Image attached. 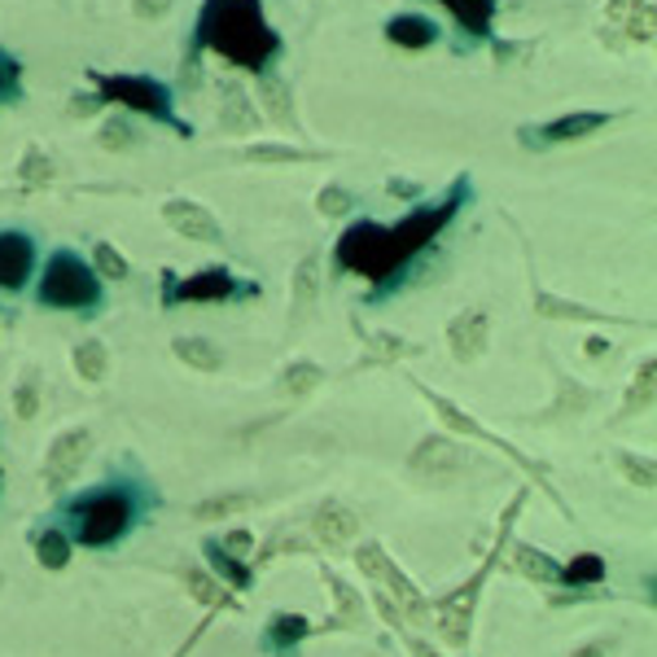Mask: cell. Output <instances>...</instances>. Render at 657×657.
Listing matches in <instances>:
<instances>
[{
  "label": "cell",
  "instance_id": "44",
  "mask_svg": "<svg viewBox=\"0 0 657 657\" xmlns=\"http://www.w3.org/2000/svg\"><path fill=\"white\" fill-rule=\"evenodd\" d=\"M250 543H254V539H250L246 530H232V535H228V539H224L219 548H224L228 557H246V552H250Z\"/></svg>",
  "mask_w": 657,
  "mask_h": 657
},
{
  "label": "cell",
  "instance_id": "6",
  "mask_svg": "<svg viewBox=\"0 0 657 657\" xmlns=\"http://www.w3.org/2000/svg\"><path fill=\"white\" fill-rule=\"evenodd\" d=\"M465 465H469V452L456 447V443L443 439V434L426 439V443L408 456V469H413L417 478H430V482H452V478L465 474Z\"/></svg>",
  "mask_w": 657,
  "mask_h": 657
},
{
  "label": "cell",
  "instance_id": "22",
  "mask_svg": "<svg viewBox=\"0 0 657 657\" xmlns=\"http://www.w3.org/2000/svg\"><path fill=\"white\" fill-rule=\"evenodd\" d=\"M320 386H324V369H320V365L294 360V365L285 369V391H289V399H307V395L320 391Z\"/></svg>",
  "mask_w": 657,
  "mask_h": 657
},
{
  "label": "cell",
  "instance_id": "30",
  "mask_svg": "<svg viewBox=\"0 0 657 657\" xmlns=\"http://www.w3.org/2000/svg\"><path fill=\"white\" fill-rule=\"evenodd\" d=\"M241 158H246V163H311V158H320V154H311V150H289V145H250V150H241Z\"/></svg>",
  "mask_w": 657,
  "mask_h": 657
},
{
  "label": "cell",
  "instance_id": "14",
  "mask_svg": "<svg viewBox=\"0 0 657 657\" xmlns=\"http://www.w3.org/2000/svg\"><path fill=\"white\" fill-rule=\"evenodd\" d=\"M232 289H237V280H232L224 267H206V272L180 280V285H176V298H180V302H219V298H228Z\"/></svg>",
  "mask_w": 657,
  "mask_h": 657
},
{
  "label": "cell",
  "instance_id": "41",
  "mask_svg": "<svg viewBox=\"0 0 657 657\" xmlns=\"http://www.w3.org/2000/svg\"><path fill=\"white\" fill-rule=\"evenodd\" d=\"M250 128V106L241 101V93H228V110H224V132H246Z\"/></svg>",
  "mask_w": 657,
  "mask_h": 657
},
{
  "label": "cell",
  "instance_id": "9",
  "mask_svg": "<svg viewBox=\"0 0 657 657\" xmlns=\"http://www.w3.org/2000/svg\"><path fill=\"white\" fill-rule=\"evenodd\" d=\"M32 267H36V241L27 232L5 228L0 232V289H10V294L23 289Z\"/></svg>",
  "mask_w": 657,
  "mask_h": 657
},
{
  "label": "cell",
  "instance_id": "20",
  "mask_svg": "<svg viewBox=\"0 0 657 657\" xmlns=\"http://www.w3.org/2000/svg\"><path fill=\"white\" fill-rule=\"evenodd\" d=\"M443 5L452 10V19L474 32V36H487L491 32V14H495V0H443Z\"/></svg>",
  "mask_w": 657,
  "mask_h": 657
},
{
  "label": "cell",
  "instance_id": "32",
  "mask_svg": "<svg viewBox=\"0 0 657 657\" xmlns=\"http://www.w3.org/2000/svg\"><path fill=\"white\" fill-rule=\"evenodd\" d=\"M351 206H356V198H351L343 184H324L320 198H315V211H320L324 219H343V215H351Z\"/></svg>",
  "mask_w": 657,
  "mask_h": 657
},
{
  "label": "cell",
  "instance_id": "3",
  "mask_svg": "<svg viewBox=\"0 0 657 657\" xmlns=\"http://www.w3.org/2000/svg\"><path fill=\"white\" fill-rule=\"evenodd\" d=\"M40 302L58 311H88L101 302V280L75 250H53L40 276Z\"/></svg>",
  "mask_w": 657,
  "mask_h": 657
},
{
  "label": "cell",
  "instance_id": "15",
  "mask_svg": "<svg viewBox=\"0 0 657 657\" xmlns=\"http://www.w3.org/2000/svg\"><path fill=\"white\" fill-rule=\"evenodd\" d=\"M386 40L399 45V49H408V53H417V49H430L439 40V27L430 19H421V14H395L386 23Z\"/></svg>",
  "mask_w": 657,
  "mask_h": 657
},
{
  "label": "cell",
  "instance_id": "16",
  "mask_svg": "<svg viewBox=\"0 0 657 657\" xmlns=\"http://www.w3.org/2000/svg\"><path fill=\"white\" fill-rule=\"evenodd\" d=\"M535 311H539V315H548V320H587V324L609 320L605 311L583 307V302H570V298H557V294H548V289H535Z\"/></svg>",
  "mask_w": 657,
  "mask_h": 657
},
{
  "label": "cell",
  "instance_id": "40",
  "mask_svg": "<svg viewBox=\"0 0 657 657\" xmlns=\"http://www.w3.org/2000/svg\"><path fill=\"white\" fill-rule=\"evenodd\" d=\"M19 62L10 53H0V101H19Z\"/></svg>",
  "mask_w": 657,
  "mask_h": 657
},
{
  "label": "cell",
  "instance_id": "26",
  "mask_svg": "<svg viewBox=\"0 0 657 657\" xmlns=\"http://www.w3.org/2000/svg\"><path fill=\"white\" fill-rule=\"evenodd\" d=\"M320 294V259L307 254L298 267H294V298H298V311H307Z\"/></svg>",
  "mask_w": 657,
  "mask_h": 657
},
{
  "label": "cell",
  "instance_id": "4",
  "mask_svg": "<svg viewBox=\"0 0 657 657\" xmlns=\"http://www.w3.org/2000/svg\"><path fill=\"white\" fill-rule=\"evenodd\" d=\"M75 526H80V543L88 548H106L119 543L132 526V495L128 491H97L84 500V509H75Z\"/></svg>",
  "mask_w": 657,
  "mask_h": 657
},
{
  "label": "cell",
  "instance_id": "18",
  "mask_svg": "<svg viewBox=\"0 0 657 657\" xmlns=\"http://www.w3.org/2000/svg\"><path fill=\"white\" fill-rule=\"evenodd\" d=\"M171 351H176V360H184L198 373H219L224 369V351L215 343H206V338H176Z\"/></svg>",
  "mask_w": 657,
  "mask_h": 657
},
{
  "label": "cell",
  "instance_id": "12",
  "mask_svg": "<svg viewBox=\"0 0 657 657\" xmlns=\"http://www.w3.org/2000/svg\"><path fill=\"white\" fill-rule=\"evenodd\" d=\"M315 535L329 543V548H347L356 535H360V517L347 509V504H338V500H324L320 509H315Z\"/></svg>",
  "mask_w": 657,
  "mask_h": 657
},
{
  "label": "cell",
  "instance_id": "24",
  "mask_svg": "<svg viewBox=\"0 0 657 657\" xmlns=\"http://www.w3.org/2000/svg\"><path fill=\"white\" fill-rule=\"evenodd\" d=\"M513 565H517L526 578H535V583H561V565H557L552 557L535 552V548H517V552H513Z\"/></svg>",
  "mask_w": 657,
  "mask_h": 657
},
{
  "label": "cell",
  "instance_id": "2",
  "mask_svg": "<svg viewBox=\"0 0 657 657\" xmlns=\"http://www.w3.org/2000/svg\"><path fill=\"white\" fill-rule=\"evenodd\" d=\"M198 45L219 49L228 62L246 71H263L280 53V36L263 19V0H206Z\"/></svg>",
  "mask_w": 657,
  "mask_h": 657
},
{
  "label": "cell",
  "instance_id": "33",
  "mask_svg": "<svg viewBox=\"0 0 657 657\" xmlns=\"http://www.w3.org/2000/svg\"><path fill=\"white\" fill-rule=\"evenodd\" d=\"M49 176H53V163L45 158V150H40V145H32V150H27V158H23V167H19V180H23L27 189H40Z\"/></svg>",
  "mask_w": 657,
  "mask_h": 657
},
{
  "label": "cell",
  "instance_id": "5",
  "mask_svg": "<svg viewBox=\"0 0 657 657\" xmlns=\"http://www.w3.org/2000/svg\"><path fill=\"white\" fill-rule=\"evenodd\" d=\"M93 80H97L101 97L123 101V106H132L136 115H150V119H158V123H167V128H176V132L189 136V128H180L176 115H171V93H167V84H158V80H150V75H93Z\"/></svg>",
  "mask_w": 657,
  "mask_h": 657
},
{
  "label": "cell",
  "instance_id": "25",
  "mask_svg": "<svg viewBox=\"0 0 657 657\" xmlns=\"http://www.w3.org/2000/svg\"><path fill=\"white\" fill-rule=\"evenodd\" d=\"M378 578H382V583H386V587L395 592V600H399V605H408L413 613H426V609H430V605L421 600V592H417V587L408 583V574H404V570H399V565H395L391 557H386V565H382V574H378Z\"/></svg>",
  "mask_w": 657,
  "mask_h": 657
},
{
  "label": "cell",
  "instance_id": "47",
  "mask_svg": "<svg viewBox=\"0 0 657 657\" xmlns=\"http://www.w3.org/2000/svg\"><path fill=\"white\" fill-rule=\"evenodd\" d=\"M408 644H413V657H434V653H426V644H421V640H408Z\"/></svg>",
  "mask_w": 657,
  "mask_h": 657
},
{
  "label": "cell",
  "instance_id": "10",
  "mask_svg": "<svg viewBox=\"0 0 657 657\" xmlns=\"http://www.w3.org/2000/svg\"><path fill=\"white\" fill-rule=\"evenodd\" d=\"M609 123V115L600 110H578V115H561L552 123H543L539 132H522V145H565V141H578V136H592Z\"/></svg>",
  "mask_w": 657,
  "mask_h": 657
},
{
  "label": "cell",
  "instance_id": "37",
  "mask_svg": "<svg viewBox=\"0 0 657 657\" xmlns=\"http://www.w3.org/2000/svg\"><path fill=\"white\" fill-rule=\"evenodd\" d=\"M653 378H657V369H653V360H644V365H640V378H635V386H631V404H626V413H635V408H648V404H653Z\"/></svg>",
  "mask_w": 657,
  "mask_h": 657
},
{
  "label": "cell",
  "instance_id": "35",
  "mask_svg": "<svg viewBox=\"0 0 657 657\" xmlns=\"http://www.w3.org/2000/svg\"><path fill=\"white\" fill-rule=\"evenodd\" d=\"M206 557H211V565L215 570H224V578L232 583V587H250V574H246V561H237V557H228L219 543H206Z\"/></svg>",
  "mask_w": 657,
  "mask_h": 657
},
{
  "label": "cell",
  "instance_id": "23",
  "mask_svg": "<svg viewBox=\"0 0 657 657\" xmlns=\"http://www.w3.org/2000/svg\"><path fill=\"white\" fill-rule=\"evenodd\" d=\"M36 561H40L45 570H67V565H71V539H67L62 530L36 535Z\"/></svg>",
  "mask_w": 657,
  "mask_h": 657
},
{
  "label": "cell",
  "instance_id": "7",
  "mask_svg": "<svg viewBox=\"0 0 657 657\" xmlns=\"http://www.w3.org/2000/svg\"><path fill=\"white\" fill-rule=\"evenodd\" d=\"M88 452H93V434L80 426V430H62L53 443H49V456H45V482L49 487H67L75 474H80V465L88 461Z\"/></svg>",
  "mask_w": 657,
  "mask_h": 657
},
{
  "label": "cell",
  "instance_id": "28",
  "mask_svg": "<svg viewBox=\"0 0 657 657\" xmlns=\"http://www.w3.org/2000/svg\"><path fill=\"white\" fill-rule=\"evenodd\" d=\"M600 578H605V561H600L596 552H583V557H574L570 565H561V583H570V587L600 583Z\"/></svg>",
  "mask_w": 657,
  "mask_h": 657
},
{
  "label": "cell",
  "instance_id": "45",
  "mask_svg": "<svg viewBox=\"0 0 657 657\" xmlns=\"http://www.w3.org/2000/svg\"><path fill=\"white\" fill-rule=\"evenodd\" d=\"M570 657H613V644H609V640H596V644H583V648L570 653Z\"/></svg>",
  "mask_w": 657,
  "mask_h": 657
},
{
  "label": "cell",
  "instance_id": "8",
  "mask_svg": "<svg viewBox=\"0 0 657 657\" xmlns=\"http://www.w3.org/2000/svg\"><path fill=\"white\" fill-rule=\"evenodd\" d=\"M487 343H491V320H487V311H461V315L447 320V347H452V356H456L461 365L482 360Z\"/></svg>",
  "mask_w": 657,
  "mask_h": 657
},
{
  "label": "cell",
  "instance_id": "1",
  "mask_svg": "<svg viewBox=\"0 0 657 657\" xmlns=\"http://www.w3.org/2000/svg\"><path fill=\"white\" fill-rule=\"evenodd\" d=\"M465 189L469 184H456L452 189V198L447 202H439V206H421V211H413L408 219H399L395 228L391 224H373V219H365V224H356V228H347L343 232V241H338V259H343V267H351V272H360V276H369V280H378V285H386L413 254H421L439 232H443V224L456 215V206H461V198H465Z\"/></svg>",
  "mask_w": 657,
  "mask_h": 657
},
{
  "label": "cell",
  "instance_id": "46",
  "mask_svg": "<svg viewBox=\"0 0 657 657\" xmlns=\"http://www.w3.org/2000/svg\"><path fill=\"white\" fill-rule=\"evenodd\" d=\"M605 351H609V343H605V338H592V343H587V356H605Z\"/></svg>",
  "mask_w": 657,
  "mask_h": 657
},
{
  "label": "cell",
  "instance_id": "34",
  "mask_svg": "<svg viewBox=\"0 0 657 657\" xmlns=\"http://www.w3.org/2000/svg\"><path fill=\"white\" fill-rule=\"evenodd\" d=\"M93 259H97V272L110 276V280H123V276L132 272L128 259H123V250H115L110 241H97V246H93Z\"/></svg>",
  "mask_w": 657,
  "mask_h": 657
},
{
  "label": "cell",
  "instance_id": "21",
  "mask_svg": "<svg viewBox=\"0 0 657 657\" xmlns=\"http://www.w3.org/2000/svg\"><path fill=\"white\" fill-rule=\"evenodd\" d=\"M75 373H80L84 382H106V373H110V351H106V343H97V338L80 343V347H75Z\"/></svg>",
  "mask_w": 657,
  "mask_h": 657
},
{
  "label": "cell",
  "instance_id": "36",
  "mask_svg": "<svg viewBox=\"0 0 657 657\" xmlns=\"http://www.w3.org/2000/svg\"><path fill=\"white\" fill-rule=\"evenodd\" d=\"M14 413H19L23 421H32V417L40 413V382H36V373L23 378V386H19V395H14Z\"/></svg>",
  "mask_w": 657,
  "mask_h": 657
},
{
  "label": "cell",
  "instance_id": "11",
  "mask_svg": "<svg viewBox=\"0 0 657 657\" xmlns=\"http://www.w3.org/2000/svg\"><path fill=\"white\" fill-rule=\"evenodd\" d=\"M163 219H167L180 237H189V241H206V246H215V241H219V219H215L206 206L189 202V198H171V202H163Z\"/></svg>",
  "mask_w": 657,
  "mask_h": 657
},
{
  "label": "cell",
  "instance_id": "43",
  "mask_svg": "<svg viewBox=\"0 0 657 657\" xmlns=\"http://www.w3.org/2000/svg\"><path fill=\"white\" fill-rule=\"evenodd\" d=\"M128 141H132V132H128L123 123H106V128H101V145H106V150H123Z\"/></svg>",
  "mask_w": 657,
  "mask_h": 657
},
{
  "label": "cell",
  "instance_id": "17",
  "mask_svg": "<svg viewBox=\"0 0 657 657\" xmlns=\"http://www.w3.org/2000/svg\"><path fill=\"white\" fill-rule=\"evenodd\" d=\"M474 592H461V596H452L443 609H439V631H443V640L447 644H465L469 640V618H474Z\"/></svg>",
  "mask_w": 657,
  "mask_h": 657
},
{
  "label": "cell",
  "instance_id": "42",
  "mask_svg": "<svg viewBox=\"0 0 657 657\" xmlns=\"http://www.w3.org/2000/svg\"><path fill=\"white\" fill-rule=\"evenodd\" d=\"M171 10V0H132V14L136 19H163Z\"/></svg>",
  "mask_w": 657,
  "mask_h": 657
},
{
  "label": "cell",
  "instance_id": "13",
  "mask_svg": "<svg viewBox=\"0 0 657 657\" xmlns=\"http://www.w3.org/2000/svg\"><path fill=\"white\" fill-rule=\"evenodd\" d=\"M421 391H426V386H421ZM426 399H430V408H434V413H439V417H443V426H447V430H456V434H474V439H482V443H495V447H500V452H509V456H513V461H522V465H526V469H535V465H530V461H526V456H522V452H513V447H509V443H500V439H495V434H487V430H482V426H478V421H474V417H465V413H461V408H452V404H447V399H443V395H439V391H426Z\"/></svg>",
  "mask_w": 657,
  "mask_h": 657
},
{
  "label": "cell",
  "instance_id": "29",
  "mask_svg": "<svg viewBox=\"0 0 657 657\" xmlns=\"http://www.w3.org/2000/svg\"><path fill=\"white\" fill-rule=\"evenodd\" d=\"M259 97L267 101V115H272L276 123H289V119H294V106H289L285 80H276V75H263V84H259Z\"/></svg>",
  "mask_w": 657,
  "mask_h": 657
},
{
  "label": "cell",
  "instance_id": "38",
  "mask_svg": "<svg viewBox=\"0 0 657 657\" xmlns=\"http://www.w3.org/2000/svg\"><path fill=\"white\" fill-rule=\"evenodd\" d=\"M618 465H622V474L635 482V487H644V491H653V461H640V456H631V452H618Z\"/></svg>",
  "mask_w": 657,
  "mask_h": 657
},
{
  "label": "cell",
  "instance_id": "27",
  "mask_svg": "<svg viewBox=\"0 0 657 657\" xmlns=\"http://www.w3.org/2000/svg\"><path fill=\"white\" fill-rule=\"evenodd\" d=\"M250 504H254V495H246V491H232V495L202 500V504L193 509V517H202V522H215V517H232V513H241V509H250Z\"/></svg>",
  "mask_w": 657,
  "mask_h": 657
},
{
  "label": "cell",
  "instance_id": "31",
  "mask_svg": "<svg viewBox=\"0 0 657 657\" xmlns=\"http://www.w3.org/2000/svg\"><path fill=\"white\" fill-rule=\"evenodd\" d=\"M311 626H307V618H298V613H280V618H272V626H267V648H280V644H298L302 635H307Z\"/></svg>",
  "mask_w": 657,
  "mask_h": 657
},
{
  "label": "cell",
  "instance_id": "19",
  "mask_svg": "<svg viewBox=\"0 0 657 657\" xmlns=\"http://www.w3.org/2000/svg\"><path fill=\"white\" fill-rule=\"evenodd\" d=\"M184 587H189V596H193L198 605H206V609H237L232 596L219 587V578H211L202 565H184Z\"/></svg>",
  "mask_w": 657,
  "mask_h": 657
},
{
  "label": "cell",
  "instance_id": "39",
  "mask_svg": "<svg viewBox=\"0 0 657 657\" xmlns=\"http://www.w3.org/2000/svg\"><path fill=\"white\" fill-rule=\"evenodd\" d=\"M324 583H329V592L338 596V609H343L347 618H360V596H356V592H351V587H347L334 570H324Z\"/></svg>",
  "mask_w": 657,
  "mask_h": 657
}]
</instances>
